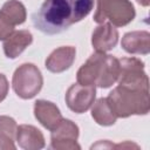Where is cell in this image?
Masks as SVG:
<instances>
[{
    "instance_id": "cell-1",
    "label": "cell",
    "mask_w": 150,
    "mask_h": 150,
    "mask_svg": "<svg viewBox=\"0 0 150 150\" xmlns=\"http://www.w3.org/2000/svg\"><path fill=\"white\" fill-rule=\"evenodd\" d=\"M95 0H45L33 16V25L45 34L62 33L84 19L93 9Z\"/></svg>"
},
{
    "instance_id": "cell-2",
    "label": "cell",
    "mask_w": 150,
    "mask_h": 150,
    "mask_svg": "<svg viewBox=\"0 0 150 150\" xmlns=\"http://www.w3.org/2000/svg\"><path fill=\"white\" fill-rule=\"evenodd\" d=\"M107 100L117 117L145 115L150 109L149 90L131 89L118 84L110 91Z\"/></svg>"
},
{
    "instance_id": "cell-3",
    "label": "cell",
    "mask_w": 150,
    "mask_h": 150,
    "mask_svg": "<svg viewBox=\"0 0 150 150\" xmlns=\"http://www.w3.org/2000/svg\"><path fill=\"white\" fill-rule=\"evenodd\" d=\"M42 84V74L33 63H23L19 66L13 74V89L15 94L23 100L33 98L38 93H40Z\"/></svg>"
},
{
    "instance_id": "cell-4",
    "label": "cell",
    "mask_w": 150,
    "mask_h": 150,
    "mask_svg": "<svg viewBox=\"0 0 150 150\" xmlns=\"http://www.w3.org/2000/svg\"><path fill=\"white\" fill-rule=\"evenodd\" d=\"M135 14L134 5L129 0H107L103 5L96 7L94 21L103 23L108 19L111 25L121 27L131 22Z\"/></svg>"
},
{
    "instance_id": "cell-5",
    "label": "cell",
    "mask_w": 150,
    "mask_h": 150,
    "mask_svg": "<svg viewBox=\"0 0 150 150\" xmlns=\"http://www.w3.org/2000/svg\"><path fill=\"white\" fill-rule=\"evenodd\" d=\"M120 61L118 84L131 88L149 90V79L144 71V63L136 57H123Z\"/></svg>"
},
{
    "instance_id": "cell-6",
    "label": "cell",
    "mask_w": 150,
    "mask_h": 150,
    "mask_svg": "<svg viewBox=\"0 0 150 150\" xmlns=\"http://www.w3.org/2000/svg\"><path fill=\"white\" fill-rule=\"evenodd\" d=\"M95 96V86H82L80 83H74L68 88L64 98L68 108L71 111L76 114H82L93 105Z\"/></svg>"
},
{
    "instance_id": "cell-7",
    "label": "cell",
    "mask_w": 150,
    "mask_h": 150,
    "mask_svg": "<svg viewBox=\"0 0 150 150\" xmlns=\"http://www.w3.org/2000/svg\"><path fill=\"white\" fill-rule=\"evenodd\" d=\"M79 127L70 120H62L61 123L52 130L50 146L57 150H74L81 149L77 144Z\"/></svg>"
},
{
    "instance_id": "cell-8",
    "label": "cell",
    "mask_w": 150,
    "mask_h": 150,
    "mask_svg": "<svg viewBox=\"0 0 150 150\" xmlns=\"http://www.w3.org/2000/svg\"><path fill=\"white\" fill-rule=\"evenodd\" d=\"M105 54L101 52H96L81 66V68L77 70L76 77L77 83L82 86H96L104 63Z\"/></svg>"
},
{
    "instance_id": "cell-9",
    "label": "cell",
    "mask_w": 150,
    "mask_h": 150,
    "mask_svg": "<svg viewBox=\"0 0 150 150\" xmlns=\"http://www.w3.org/2000/svg\"><path fill=\"white\" fill-rule=\"evenodd\" d=\"M118 41V32L110 22H103L95 28L91 35V45L96 52L105 53L112 49Z\"/></svg>"
},
{
    "instance_id": "cell-10",
    "label": "cell",
    "mask_w": 150,
    "mask_h": 150,
    "mask_svg": "<svg viewBox=\"0 0 150 150\" xmlns=\"http://www.w3.org/2000/svg\"><path fill=\"white\" fill-rule=\"evenodd\" d=\"M76 56V49L73 46H62L56 48L46 59L45 66L52 73H62L70 68Z\"/></svg>"
},
{
    "instance_id": "cell-11",
    "label": "cell",
    "mask_w": 150,
    "mask_h": 150,
    "mask_svg": "<svg viewBox=\"0 0 150 150\" xmlns=\"http://www.w3.org/2000/svg\"><path fill=\"white\" fill-rule=\"evenodd\" d=\"M35 118L48 130H54L63 120L59 108L49 101L38 100L34 103Z\"/></svg>"
},
{
    "instance_id": "cell-12",
    "label": "cell",
    "mask_w": 150,
    "mask_h": 150,
    "mask_svg": "<svg viewBox=\"0 0 150 150\" xmlns=\"http://www.w3.org/2000/svg\"><path fill=\"white\" fill-rule=\"evenodd\" d=\"M19 146L26 150H39L45 146V137L42 132L34 125L21 124L16 128V137Z\"/></svg>"
},
{
    "instance_id": "cell-13",
    "label": "cell",
    "mask_w": 150,
    "mask_h": 150,
    "mask_svg": "<svg viewBox=\"0 0 150 150\" xmlns=\"http://www.w3.org/2000/svg\"><path fill=\"white\" fill-rule=\"evenodd\" d=\"M122 48L129 54H148L150 50V34L146 30L129 32L123 35Z\"/></svg>"
},
{
    "instance_id": "cell-14",
    "label": "cell",
    "mask_w": 150,
    "mask_h": 150,
    "mask_svg": "<svg viewBox=\"0 0 150 150\" xmlns=\"http://www.w3.org/2000/svg\"><path fill=\"white\" fill-rule=\"evenodd\" d=\"M4 41L5 55L8 59H15L33 42V35L29 30L22 29L14 32Z\"/></svg>"
},
{
    "instance_id": "cell-15",
    "label": "cell",
    "mask_w": 150,
    "mask_h": 150,
    "mask_svg": "<svg viewBox=\"0 0 150 150\" xmlns=\"http://www.w3.org/2000/svg\"><path fill=\"white\" fill-rule=\"evenodd\" d=\"M120 75V61L112 55H105L101 76L96 83L100 88H109L112 86Z\"/></svg>"
},
{
    "instance_id": "cell-16",
    "label": "cell",
    "mask_w": 150,
    "mask_h": 150,
    "mask_svg": "<svg viewBox=\"0 0 150 150\" xmlns=\"http://www.w3.org/2000/svg\"><path fill=\"white\" fill-rule=\"evenodd\" d=\"M16 122L9 116H0V149L14 150L16 137Z\"/></svg>"
},
{
    "instance_id": "cell-17",
    "label": "cell",
    "mask_w": 150,
    "mask_h": 150,
    "mask_svg": "<svg viewBox=\"0 0 150 150\" xmlns=\"http://www.w3.org/2000/svg\"><path fill=\"white\" fill-rule=\"evenodd\" d=\"M91 117L95 120L97 124L104 125V127L112 125L117 120V116L114 114L112 109L110 108L107 97L98 98L96 102L93 103Z\"/></svg>"
},
{
    "instance_id": "cell-18",
    "label": "cell",
    "mask_w": 150,
    "mask_h": 150,
    "mask_svg": "<svg viewBox=\"0 0 150 150\" xmlns=\"http://www.w3.org/2000/svg\"><path fill=\"white\" fill-rule=\"evenodd\" d=\"M15 26L16 25H21L26 21V8L25 6L18 1V0H8L6 1L1 9H0Z\"/></svg>"
},
{
    "instance_id": "cell-19",
    "label": "cell",
    "mask_w": 150,
    "mask_h": 150,
    "mask_svg": "<svg viewBox=\"0 0 150 150\" xmlns=\"http://www.w3.org/2000/svg\"><path fill=\"white\" fill-rule=\"evenodd\" d=\"M15 25L0 11V40H6L14 33Z\"/></svg>"
},
{
    "instance_id": "cell-20",
    "label": "cell",
    "mask_w": 150,
    "mask_h": 150,
    "mask_svg": "<svg viewBox=\"0 0 150 150\" xmlns=\"http://www.w3.org/2000/svg\"><path fill=\"white\" fill-rule=\"evenodd\" d=\"M8 94V81L4 74L0 73V102H2Z\"/></svg>"
},
{
    "instance_id": "cell-21",
    "label": "cell",
    "mask_w": 150,
    "mask_h": 150,
    "mask_svg": "<svg viewBox=\"0 0 150 150\" xmlns=\"http://www.w3.org/2000/svg\"><path fill=\"white\" fill-rule=\"evenodd\" d=\"M139 5H142V6H144V7H146V6H149V4H150V0H136Z\"/></svg>"
},
{
    "instance_id": "cell-22",
    "label": "cell",
    "mask_w": 150,
    "mask_h": 150,
    "mask_svg": "<svg viewBox=\"0 0 150 150\" xmlns=\"http://www.w3.org/2000/svg\"><path fill=\"white\" fill-rule=\"evenodd\" d=\"M105 1H107V0H97V7L101 6V5H103Z\"/></svg>"
}]
</instances>
